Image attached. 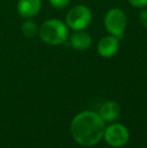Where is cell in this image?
Here are the masks:
<instances>
[{
	"mask_svg": "<svg viewBox=\"0 0 147 148\" xmlns=\"http://www.w3.org/2000/svg\"><path fill=\"white\" fill-rule=\"evenodd\" d=\"M92 22V12L85 5H77L71 8L66 16V24L75 31L84 30Z\"/></svg>",
	"mask_w": 147,
	"mask_h": 148,
	"instance_id": "3",
	"label": "cell"
},
{
	"mask_svg": "<svg viewBox=\"0 0 147 148\" xmlns=\"http://www.w3.org/2000/svg\"><path fill=\"white\" fill-rule=\"evenodd\" d=\"M139 21L144 27L147 28V9H142L139 13Z\"/></svg>",
	"mask_w": 147,
	"mask_h": 148,
	"instance_id": "13",
	"label": "cell"
},
{
	"mask_svg": "<svg viewBox=\"0 0 147 148\" xmlns=\"http://www.w3.org/2000/svg\"><path fill=\"white\" fill-rule=\"evenodd\" d=\"M49 1L53 7L59 8V9L67 7L68 4L70 3V0H49Z\"/></svg>",
	"mask_w": 147,
	"mask_h": 148,
	"instance_id": "11",
	"label": "cell"
},
{
	"mask_svg": "<svg viewBox=\"0 0 147 148\" xmlns=\"http://www.w3.org/2000/svg\"><path fill=\"white\" fill-rule=\"evenodd\" d=\"M103 138L112 147H122L129 140V131L124 125L114 123L105 128Z\"/></svg>",
	"mask_w": 147,
	"mask_h": 148,
	"instance_id": "5",
	"label": "cell"
},
{
	"mask_svg": "<svg viewBox=\"0 0 147 148\" xmlns=\"http://www.w3.org/2000/svg\"><path fill=\"white\" fill-rule=\"evenodd\" d=\"M120 106L115 101H108L105 102L100 108L99 115L104 120V122H113L117 120L120 115Z\"/></svg>",
	"mask_w": 147,
	"mask_h": 148,
	"instance_id": "9",
	"label": "cell"
},
{
	"mask_svg": "<svg viewBox=\"0 0 147 148\" xmlns=\"http://www.w3.org/2000/svg\"><path fill=\"white\" fill-rule=\"evenodd\" d=\"M38 26H37L36 22H34V20L26 19V21H24L21 25V31L23 33V35L27 38H31V37L36 36L38 33Z\"/></svg>",
	"mask_w": 147,
	"mask_h": 148,
	"instance_id": "10",
	"label": "cell"
},
{
	"mask_svg": "<svg viewBox=\"0 0 147 148\" xmlns=\"http://www.w3.org/2000/svg\"><path fill=\"white\" fill-rule=\"evenodd\" d=\"M104 24L107 31L117 38H122L127 25V17L120 8H111L104 18Z\"/></svg>",
	"mask_w": 147,
	"mask_h": 148,
	"instance_id": "4",
	"label": "cell"
},
{
	"mask_svg": "<svg viewBox=\"0 0 147 148\" xmlns=\"http://www.w3.org/2000/svg\"><path fill=\"white\" fill-rule=\"evenodd\" d=\"M70 43L77 51H87L92 45V36L84 30L75 31L70 37Z\"/></svg>",
	"mask_w": 147,
	"mask_h": 148,
	"instance_id": "8",
	"label": "cell"
},
{
	"mask_svg": "<svg viewBox=\"0 0 147 148\" xmlns=\"http://www.w3.org/2000/svg\"><path fill=\"white\" fill-rule=\"evenodd\" d=\"M41 0H18L17 12L22 18L29 19L40 11Z\"/></svg>",
	"mask_w": 147,
	"mask_h": 148,
	"instance_id": "7",
	"label": "cell"
},
{
	"mask_svg": "<svg viewBox=\"0 0 147 148\" xmlns=\"http://www.w3.org/2000/svg\"><path fill=\"white\" fill-rule=\"evenodd\" d=\"M105 128V122L99 113L92 111L81 112L71 123V133L74 140L86 147L98 144L103 138Z\"/></svg>",
	"mask_w": 147,
	"mask_h": 148,
	"instance_id": "1",
	"label": "cell"
},
{
	"mask_svg": "<svg viewBox=\"0 0 147 148\" xmlns=\"http://www.w3.org/2000/svg\"><path fill=\"white\" fill-rule=\"evenodd\" d=\"M128 2L136 8H143L147 6V0H128Z\"/></svg>",
	"mask_w": 147,
	"mask_h": 148,
	"instance_id": "12",
	"label": "cell"
},
{
	"mask_svg": "<svg viewBox=\"0 0 147 148\" xmlns=\"http://www.w3.org/2000/svg\"><path fill=\"white\" fill-rule=\"evenodd\" d=\"M120 47L119 38H117L114 35H107L104 36L97 45V51L103 58H112L117 53L118 49Z\"/></svg>",
	"mask_w": 147,
	"mask_h": 148,
	"instance_id": "6",
	"label": "cell"
},
{
	"mask_svg": "<svg viewBox=\"0 0 147 148\" xmlns=\"http://www.w3.org/2000/svg\"><path fill=\"white\" fill-rule=\"evenodd\" d=\"M38 34L43 42L51 45H59L67 41L69 28L66 22L62 20L49 19L41 24Z\"/></svg>",
	"mask_w": 147,
	"mask_h": 148,
	"instance_id": "2",
	"label": "cell"
}]
</instances>
